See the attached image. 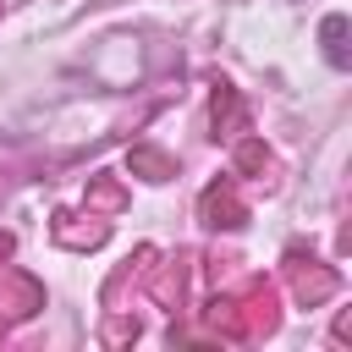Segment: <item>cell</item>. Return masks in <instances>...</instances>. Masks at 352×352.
I'll list each match as a JSON object with an SVG mask.
<instances>
[{"mask_svg":"<svg viewBox=\"0 0 352 352\" xmlns=\"http://www.w3.org/2000/svg\"><path fill=\"white\" fill-rule=\"evenodd\" d=\"M319 38H324V60H330L336 72H346L352 55H346V16H341V11H330V16L319 22Z\"/></svg>","mask_w":352,"mask_h":352,"instance_id":"1","label":"cell"}]
</instances>
